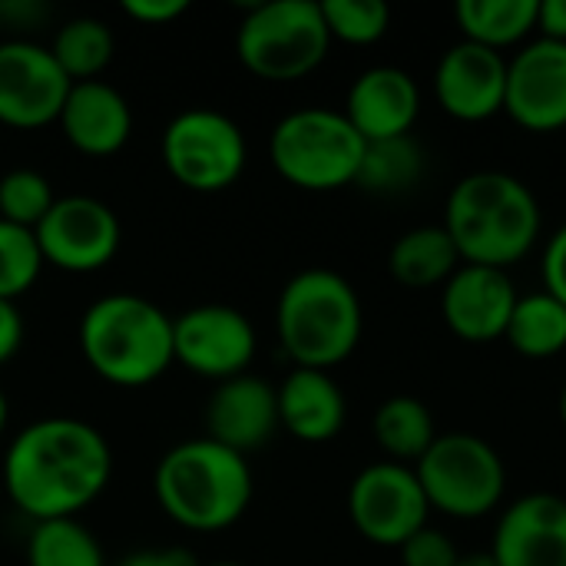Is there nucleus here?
<instances>
[{"label":"nucleus","mask_w":566,"mask_h":566,"mask_svg":"<svg viewBox=\"0 0 566 566\" xmlns=\"http://www.w3.org/2000/svg\"><path fill=\"white\" fill-rule=\"evenodd\" d=\"M109 478V441L80 418H40L3 454L7 497L33 524L76 517L106 491Z\"/></svg>","instance_id":"nucleus-1"},{"label":"nucleus","mask_w":566,"mask_h":566,"mask_svg":"<svg viewBox=\"0 0 566 566\" xmlns=\"http://www.w3.org/2000/svg\"><path fill=\"white\" fill-rule=\"evenodd\" d=\"M441 226L464 265L507 272L541 242L544 212L524 179L501 169H481L454 182Z\"/></svg>","instance_id":"nucleus-2"},{"label":"nucleus","mask_w":566,"mask_h":566,"mask_svg":"<svg viewBox=\"0 0 566 566\" xmlns=\"http://www.w3.org/2000/svg\"><path fill=\"white\" fill-rule=\"evenodd\" d=\"M153 491L172 524L192 534H219L242 521L255 488L242 454L209 438H192L163 454Z\"/></svg>","instance_id":"nucleus-3"},{"label":"nucleus","mask_w":566,"mask_h":566,"mask_svg":"<svg viewBox=\"0 0 566 566\" xmlns=\"http://www.w3.org/2000/svg\"><path fill=\"white\" fill-rule=\"evenodd\" d=\"M80 352L106 385L146 388L176 361L172 318L143 295H103L80 318Z\"/></svg>","instance_id":"nucleus-4"},{"label":"nucleus","mask_w":566,"mask_h":566,"mask_svg":"<svg viewBox=\"0 0 566 566\" xmlns=\"http://www.w3.org/2000/svg\"><path fill=\"white\" fill-rule=\"evenodd\" d=\"M365 332V308L355 285L332 269L292 275L275 305V335L295 368L328 371L348 361Z\"/></svg>","instance_id":"nucleus-5"},{"label":"nucleus","mask_w":566,"mask_h":566,"mask_svg":"<svg viewBox=\"0 0 566 566\" xmlns=\"http://www.w3.org/2000/svg\"><path fill=\"white\" fill-rule=\"evenodd\" d=\"M365 139L342 109L305 106L282 116L269 139L275 172L305 192H335L355 186Z\"/></svg>","instance_id":"nucleus-6"},{"label":"nucleus","mask_w":566,"mask_h":566,"mask_svg":"<svg viewBox=\"0 0 566 566\" xmlns=\"http://www.w3.org/2000/svg\"><path fill=\"white\" fill-rule=\"evenodd\" d=\"M332 50L318 0L252 3L235 33L239 63L269 83H292L315 73Z\"/></svg>","instance_id":"nucleus-7"},{"label":"nucleus","mask_w":566,"mask_h":566,"mask_svg":"<svg viewBox=\"0 0 566 566\" xmlns=\"http://www.w3.org/2000/svg\"><path fill=\"white\" fill-rule=\"evenodd\" d=\"M431 511L454 521H478L501 507L507 494V468L497 448L478 434H438L415 464Z\"/></svg>","instance_id":"nucleus-8"},{"label":"nucleus","mask_w":566,"mask_h":566,"mask_svg":"<svg viewBox=\"0 0 566 566\" xmlns=\"http://www.w3.org/2000/svg\"><path fill=\"white\" fill-rule=\"evenodd\" d=\"M166 172L189 192H222L239 182L249 163L242 126L209 106L182 109L159 139Z\"/></svg>","instance_id":"nucleus-9"},{"label":"nucleus","mask_w":566,"mask_h":566,"mask_svg":"<svg viewBox=\"0 0 566 566\" xmlns=\"http://www.w3.org/2000/svg\"><path fill=\"white\" fill-rule=\"evenodd\" d=\"M348 517L368 544L401 547L428 527L431 504L415 468L378 461L355 474L348 488Z\"/></svg>","instance_id":"nucleus-10"},{"label":"nucleus","mask_w":566,"mask_h":566,"mask_svg":"<svg viewBox=\"0 0 566 566\" xmlns=\"http://www.w3.org/2000/svg\"><path fill=\"white\" fill-rule=\"evenodd\" d=\"M40 255L46 265L90 275L106 269L119 252V219L116 212L96 196H63L33 229Z\"/></svg>","instance_id":"nucleus-11"},{"label":"nucleus","mask_w":566,"mask_h":566,"mask_svg":"<svg viewBox=\"0 0 566 566\" xmlns=\"http://www.w3.org/2000/svg\"><path fill=\"white\" fill-rule=\"evenodd\" d=\"M259 338L245 312L232 305H196L172 318V358L206 381H229L249 371Z\"/></svg>","instance_id":"nucleus-12"},{"label":"nucleus","mask_w":566,"mask_h":566,"mask_svg":"<svg viewBox=\"0 0 566 566\" xmlns=\"http://www.w3.org/2000/svg\"><path fill=\"white\" fill-rule=\"evenodd\" d=\"M66 73L50 46L13 36L0 43V123L10 129H43L60 119L70 93Z\"/></svg>","instance_id":"nucleus-13"},{"label":"nucleus","mask_w":566,"mask_h":566,"mask_svg":"<svg viewBox=\"0 0 566 566\" xmlns=\"http://www.w3.org/2000/svg\"><path fill=\"white\" fill-rule=\"evenodd\" d=\"M504 113L527 133L566 126V43L531 40L507 60Z\"/></svg>","instance_id":"nucleus-14"},{"label":"nucleus","mask_w":566,"mask_h":566,"mask_svg":"<svg viewBox=\"0 0 566 566\" xmlns=\"http://www.w3.org/2000/svg\"><path fill=\"white\" fill-rule=\"evenodd\" d=\"M438 106L461 123H484L504 113L507 56L471 40L451 43L434 66Z\"/></svg>","instance_id":"nucleus-15"},{"label":"nucleus","mask_w":566,"mask_h":566,"mask_svg":"<svg viewBox=\"0 0 566 566\" xmlns=\"http://www.w3.org/2000/svg\"><path fill=\"white\" fill-rule=\"evenodd\" d=\"M517 298V285L504 269L461 265L441 285V315L461 342L484 345L504 338Z\"/></svg>","instance_id":"nucleus-16"},{"label":"nucleus","mask_w":566,"mask_h":566,"mask_svg":"<svg viewBox=\"0 0 566 566\" xmlns=\"http://www.w3.org/2000/svg\"><path fill=\"white\" fill-rule=\"evenodd\" d=\"M491 554L501 566H566V497L537 491L507 504Z\"/></svg>","instance_id":"nucleus-17"},{"label":"nucleus","mask_w":566,"mask_h":566,"mask_svg":"<svg viewBox=\"0 0 566 566\" xmlns=\"http://www.w3.org/2000/svg\"><path fill=\"white\" fill-rule=\"evenodd\" d=\"M342 113L365 143L411 136L421 116L418 80L401 66H368L348 86Z\"/></svg>","instance_id":"nucleus-18"},{"label":"nucleus","mask_w":566,"mask_h":566,"mask_svg":"<svg viewBox=\"0 0 566 566\" xmlns=\"http://www.w3.org/2000/svg\"><path fill=\"white\" fill-rule=\"evenodd\" d=\"M279 431V395L255 375H239L216 385L206 405V438L235 451L252 454L265 448Z\"/></svg>","instance_id":"nucleus-19"},{"label":"nucleus","mask_w":566,"mask_h":566,"mask_svg":"<svg viewBox=\"0 0 566 566\" xmlns=\"http://www.w3.org/2000/svg\"><path fill=\"white\" fill-rule=\"evenodd\" d=\"M56 126L76 153L106 159L129 143L133 109L126 96L106 80H86L70 86Z\"/></svg>","instance_id":"nucleus-20"},{"label":"nucleus","mask_w":566,"mask_h":566,"mask_svg":"<svg viewBox=\"0 0 566 566\" xmlns=\"http://www.w3.org/2000/svg\"><path fill=\"white\" fill-rule=\"evenodd\" d=\"M279 395V428L305 444H325L342 434L348 421V401L328 371L295 368L275 388Z\"/></svg>","instance_id":"nucleus-21"},{"label":"nucleus","mask_w":566,"mask_h":566,"mask_svg":"<svg viewBox=\"0 0 566 566\" xmlns=\"http://www.w3.org/2000/svg\"><path fill=\"white\" fill-rule=\"evenodd\" d=\"M537 3L541 0H458L454 23L461 40L504 53L511 46H524L537 30Z\"/></svg>","instance_id":"nucleus-22"},{"label":"nucleus","mask_w":566,"mask_h":566,"mask_svg":"<svg viewBox=\"0 0 566 566\" xmlns=\"http://www.w3.org/2000/svg\"><path fill=\"white\" fill-rule=\"evenodd\" d=\"M461 265L464 262H461L444 226H418V229L405 232L391 245V255H388V269H391L395 282H401L405 289L444 285Z\"/></svg>","instance_id":"nucleus-23"},{"label":"nucleus","mask_w":566,"mask_h":566,"mask_svg":"<svg viewBox=\"0 0 566 566\" xmlns=\"http://www.w3.org/2000/svg\"><path fill=\"white\" fill-rule=\"evenodd\" d=\"M371 434L378 448L388 454V461H398L408 468H415L424 458V451L438 441L431 408L411 395H395L381 401L371 418Z\"/></svg>","instance_id":"nucleus-24"},{"label":"nucleus","mask_w":566,"mask_h":566,"mask_svg":"<svg viewBox=\"0 0 566 566\" xmlns=\"http://www.w3.org/2000/svg\"><path fill=\"white\" fill-rule=\"evenodd\" d=\"M504 338L517 355L534 361L560 355L566 352V305H560L551 292L521 295Z\"/></svg>","instance_id":"nucleus-25"},{"label":"nucleus","mask_w":566,"mask_h":566,"mask_svg":"<svg viewBox=\"0 0 566 566\" xmlns=\"http://www.w3.org/2000/svg\"><path fill=\"white\" fill-rule=\"evenodd\" d=\"M424 176V149L415 136H395L365 143L361 169L355 186L371 196H401L415 189Z\"/></svg>","instance_id":"nucleus-26"},{"label":"nucleus","mask_w":566,"mask_h":566,"mask_svg":"<svg viewBox=\"0 0 566 566\" xmlns=\"http://www.w3.org/2000/svg\"><path fill=\"white\" fill-rule=\"evenodd\" d=\"M113 30L99 17H73L53 36V60L66 73L70 83L99 80V73L113 60Z\"/></svg>","instance_id":"nucleus-27"},{"label":"nucleus","mask_w":566,"mask_h":566,"mask_svg":"<svg viewBox=\"0 0 566 566\" xmlns=\"http://www.w3.org/2000/svg\"><path fill=\"white\" fill-rule=\"evenodd\" d=\"M27 566H106V554L76 517L43 521L27 537Z\"/></svg>","instance_id":"nucleus-28"},{"label":"nucleus","mask_w":566,"mask_h":566,"mask_svg":"<svg viewBox=\"0 0 566 566\" xmlns=\"http://www.w3.org/2000/svg\"><path fill=\"white\" fill-rule=\"evenodd\" d=\"M43 265L46 262L40 255L33 229L0 219V298L17 302L20 295H27L36 285Z\"/></svg>","instance_id":"nucleus-29"},{"label":"nucleus","mask_w":566,"mask_h":566,"mask_svg":"<svg viewBox=\"0 0 566 566\" xmlns=\"http://www.w3.org/2000/svg\"><path fill=\"white\" fill-rule=\"evenodd\" d=\"M322 17L332 40L348 46H371L391 27V10L381 0H322Z\"/></svg>","instance_id":"nucleus-30"},{"label":"nucleus","mask_w":566,"mask_h":566,"mask_svg":"<svg viewBox=\"0 0 566 566\" xmlns=\"http://www.w3.org/2000/svg\"><path fill=\"white\" fill-rule=\"evenodd\" d=\"M53 202H56L53 186L36 169H10L0 179V219L3 222L36 229L43 216L53 209Z\"/></svg>","instance_id":"nucleus-31"},{"label":"nucleus","mask_w":566,"mask_h":566,"mask_svg":"<svg viewBox=\"0 0 566 566\" xmlns=\"http://www.w3.org/2000/svg\"><path fill=\"white\" fill-rule=\"evenodd\" d=\"M398 554H401V566H454L461 557L454 541L434 527L418 531L408 544L398 547Z\"/></svg>","instance_id":"nucleus-32"},{"label":"nucleus","mask_w":566,"mask_h":566,"mask_svg":"<svg viewBox=\"0 0 566 566\" xmlns=\"http://www.w3.org/2000/svg\"><path fill=\"white\" fill-rule=\"evenodd\" d=\"M544 292H551L560 305H566V222L544 245Z\"/></svg>","instance_id":"nucleus-33"},{"label":"nucleus","mask_w":566,"mask_h":566,"mask_svg":"<svg viewBox=\"0 0 566 566\" xmlns=\"http://www.w3.org/2000/svg\"><path fill=\"white\" fill-rule=\"evenodd\" d=\"M189 10V0H123V13L143 27H166Z\"/></svg>","instance_id":"nucleus-34"},{"label":"nucleus","mask_w":566,"mask_h":566,"mask_svg":"<svg viewBox=\"0 0 566 566\" xmlns=\"http://www.w3.org/2000/svg\"><path fill=\"white\" fill-rule=\"evenodd\" d=\"M116 566H199L186 547H143L126 554Z\"/></svg>","instance_id":"nucleus-35"},{"label":"nucleus","mask_w":566,"mask_h":566,"mask_svg":"<svg viewBox=\"0 0 566 566\" xmlns=\"http://www.w3.org/2000/svg\"><path fill=\"white\" fill-rule=\"evenodd\" d=\"M23 345V318L17 302L0 298V365H7Z\"/></svg>","instance_id":"nucleus-36"},{"label":"nucleus","mask_w":566,"mask_h":566,"mask_svg":"<svg viewBox=\"0 0 566 566\" xmlns=\"http://www.w3.org/2000/svg\"><path fill=\"white\" fill-rule=\"evenodd\" d=\"M537 30L544 40L566 43V0H541L537 3Z\"/></svg>","instance_id":"nucleus-37"},{"label":"nucleus","mask_w":566,"mask_h":566,"mask_svg":"<svg viewBox=\"0 0 566 566\" xmlns=\"http://www.w3.org/2000/svg\"><path fill=\"white\" fill-rule=\"evenodd\" d=\"M46 17V7L36 3V0H10V3H0V20L10 23V27H27V30H36V23Z\"/></svg>","instance_id":"nucleus-38"},{"label":"nucleus","mask_w":566,"mask_h":566,"mask_svg":"<svg viewBox=\"0 0 566 566\" xmlns=\"http://www.w3.org/2000/svg\"><path fill=\"white\" fill-rule=\"evenodd\" d=\"M454 566H501V564L494 560V554H491V551H474V554H461Z\"/></svg>","instance_id":"nucleus-39"},{"label":"nucleus","mask_w":566,"mask_h":566,"mask_svg":"<svg viewBox=\"0 0 566 566\" xmlns=\"http://www.w3.org/2000/svg\"><path fill=\"white\" fill-rule=\"evenodd\" d=\"M7 418H10V405H7V395L0 391V434H3V428H7Z\"/></svg>","instance_id":"nucleus-40"},{"label":"nucleus","mask_w":566,"mask_h":566,"mask_svg":"<svg viewBox=\"0 0 566 566\" xmlns=\"http://www.w3.org/2000/svg\"><path fill=\"white\" fill-rule=\"evenodd\" d=\"M557 411H560V424L566 428V381L564 388H560V398H557Z\"/></svg>","instance_id":"nucleus-41"},{"label":"nucleus","mask_w":566,"mask_h":566,"mask_svg":"<svg viewBox=\"0 0 566 566\" xmlns=\"http://www.w3.org/2000/svg\"><path fill=\"white\" fill-rule=\"evenodd\" d=\"M212 566H242V564H212Z\"/></svg>","instance_id":"nucleus-42"}]
</instances>
